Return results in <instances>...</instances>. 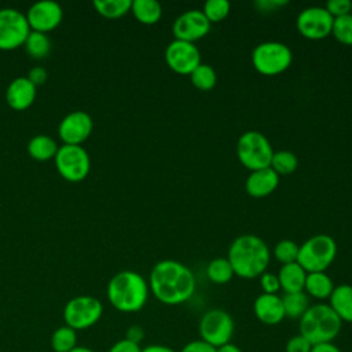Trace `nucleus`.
I'll use <instances>...</instances> for the list:
<instances>
[{"instance_id":"nucleus-1","label":"nucleus","mask_w":352,"mask_h":352,"mask_svg":"<svg viewBox=\"0 0 352 352\" xmlns=\"http://www.w3.org/2000/svg\"><path fill=\"white\" fill-rule=\"evenodd\" d=\"M147 283L153 296L166 305L186 302L195 292L192 271L183 263L170 258L154 264Z\"/></svg>"},{"instance_id":"nucleus-2","label":"nucleus","mask_w":352,"mask_h":352,"mask_svg":"<svg viewBox=\"0 0 352 352\" xmlns=\"http://www.w3.org/2000/svg\"><path fill=\"white\" fill-rule=\"evenodd\" d=\"M227 258L236 276L254 279L267 271L271 253L267 243L260 236L243 234L231 242Z\"/></svg>"},{"instance_id":"nucleus-3","label":"nucleus","mask_w":352,"mask_h":352,"mask_svg":"<svg viewBox=\"0 0 352 352\" xmlns=\"http://www.w3.org/2000/svg\"><path fill=\"white\" fill-rule=\"evenodd\" d=\"M148 283L136 271L124 270L111 276L106 294L109 302L120 312L131 314L140 311L148 298Z\"/></svg>"},{"instance_id":"nucleus-4","label":"nucleus","mask_w":352,"mask_h":352,"mask_svg":"<svg viewBox=\"0 0 352 352\" xmlns=\"http://www.w3.org/2000/svg\"><path fill=\"white\" fill-rule=\"evenodd\" d=\"M298 320L300 334L304 336L312 345L333 342L342 326L341 319L336 315L330 305L324 302L309 305Z\"/></svg>"},{"instance_id":"nucleus-5","label":"nucleus","mask_w":352,"mask_h":352,"mask_svg":"<svg viewBox=\"0 0 352 352\" xmlns=\"http://www.w3.org/2000/svg\"><path fill=\"white\" fill-rule=\"evenodd\" d=\"M337 256L336 241L326 234L308 238L298 249L297 263L307 272H326Z\"/></svg>"},{"instance_id":"nucleus-6","label":"nucleus","mask_w":352,"mask_h":352,"mask_svg":"<svg viewBox=\"0 0 352 352\" xmlns=\"http://www.w3.org/2000/svg\"><path fill=\"white\" fill-rule=\"evenodd\" d=\"M274 155V148L267 139L258 131L243 132L236 142V157L239 162L252 170L268 168Z\"/></svg>"},{"instance_id":"nucleus-7","label":"nucleus","mask_w":352,"mask_h":352,"mask_svg":"<svg viewBox=\"0 0 352 352\" xmlns=\"http://www.w3.org/2000/svg\"><path fill=\"white\" fill-rule=\"evenodd\" d=\"M292 50L280 41H264L252 52V65L263 76H276L289 69Z\"/></svg>"},{"instance_id":"nucleus-8","label":"nucleus","mask_w":352,"mask_h":352,"mask_svg":"<svg viewBox=\"0 0 352 352\" xmlns=\"http://www.w3.org/2000/svg\"><path fill=\"white\" fill-rule=\"evenodd\" d=\"M103 315V304L94 296H76L70 298L63 308L65 324L78 330L92 327Z\"/></svg>"},{"instance_id":"nucleus-9","label":"nucleus","mask_w":352,"mask_h":352,"mask_svg":"<svg viewBox=\"0 0 352 352\" xmlns=\"http://www.w3.org/2000/svg\"><path fill=\"white\" fill-rule=\"evenodd\" d=\"M54 161L60 177L70 183L82 182L91 170V158L82 146H59Z\"/></svg>"},{"instance_id":"nucleus-10","label":"nucleus","mask_w":352,"mask_h":352,"mask_svg":"<svg viewBox=\"0 0 352 352\" xmlns=\"http://www.w3.org/2000/svg\"><path fill=\"white\" fill-rule=\"evenodd\" d=\"M234 330L235 324L232 316L220 308L206 311L198 324L201 340L213 345L214 348L231 342Z\"/></svg>"},{"instance_id":"nucleus-11","label":"nucleus","mask_w":352,"mask_h":352,"mask_svg":"<svg viewBox=\"0 0 352 352\" xmlns=\"http://www.w3.org/2000/svg\"><path fill=\"white\" fill-rule=\"evenodd\" d=\"M30 28L26 15L12 7L0 8V50L12 51L25 44Z\"/></svg>"},{"instance_id":"nucleus-12","label":"nucleus","mask_w":352,"mask_h":352,"mask_svg":"<svg viewBox=\"0 0 352 352\" xmlns=\"http://www.w3.org/2000/svg\"><path fill=\"white\" fill-rule=\"evenodd\" d=\"M334 18L322 6L304 8L296 19L298 33L309 40H322L331 34Z\"/></svg>"},{"instance_id":"nucleus-13","label":"nucleus","mask_w":352,"mask_h":352,"mask_svg":"<svg viewBox=\"0 0 352 352\" xmlns=\"http://www.w3.org/2000/svg\"><path fill=\"white\" fill-rule=\"evenodd\" d=\"M165 62L177 74H191L201 63V54L194 43L173 38L165 48Z\"/></svg>"},{"instance_id":"nucleus-14","label":"nucleus","mask_w":352,"mask_h":352,"mask_svg":"<svg viewBox=\"0 0 352 352\" xmlns=\"http://www.w3.org/2000/svg\"><path fill=\"white\" fill-rule=\"evenodd\" d=\"M92 129V117L84 110H74L60 120L58 135L63 144L81 146L91 136Z\"/></svg>"},{"instance_id":"nucleus-15","label":"nucleus","mask_w":352,"mask_h":352,"mask_svg":"<svg viewBox=\"0 0 352 352\" xmlns=\"http://www.w3.org/2000/svg\"><path fill=\"white\" fill-rule=\"evenodd\" d=\"M25 15L30 30L47 34L60 25L63 10L56 1L40 0L33 3Z\"/></svg>"},{"instance_id":"nucleus-16","label":"nucleus","mask_w":352,"mask_h":352,"mask_svg":"<svg viewBox=\"0 0 352 352\" xmlns=\"http://www.w3.org/2000/svg\"><path fill=\"white\" fill-rule=\"evenodd\" d=\"M209 30L210 22L204 15L202 10H187L180 14L172 25L173 37L188 43H194L205 37Z\"/></svg>"},{"instance_id":"nucleus-17","label":"nucleus","mask_w":352,"mask_h":352,"mask_svg":"<svg viewBox=\"0 0 352 352\" xmlns=\"http://www.w3.org/2000/svg\"><path fill=\"white\" fill-rule=\"evenodd\" d=\"M37 95V87L28 77H15L6 89V102L15 111L29 109Z\"/></svg>"},{"instance_id":"nucleus-18","label":"nucleus","mask_w":352,"mask_h":352,"mask_svg":"<svg viewBox=\"0 0 352 352\" xmlns=\"http://www.w3.org/2000/svg\"><path fill=\"white\" fill-rule=\"evenodd\" d=\"M253 312L261 323L268 326H275L286 318L282 297L278 294L261 293L257 296L253 302Z\"/></svg>"},{"instance_id":"nucleus-19","label":"nucleus","mask_w":352,"mask_h":352,"mask_svg":"<svg viewBox=\"0 0 352 352\" xmlns=\"http://www.w3.org/2000/svg\"><path fill=\"white\" fill-rule=\"evenodd\" d=\"M279 177L271 166L252 170L245 182V190L253 198H264L276 190Z\"/></svg>"},{"instance_id":"nucleus-20","label":"nucleus","mask_w":352,"mask_h":352,"mask_svg":"<svg viewBox=\"0 0 352 352\" xmlns=\"http://www.w3.org/2000/svg\"><path fill=\"white\" fill-rule=\"evenodd\" d=\"M307 271L296 261L285 264L278 271V279L283 293H297L304 292Z\"/></svg>"},{"instance_id":"nucleus-21","label":"nucleus","mask_w":352,"mask_h":352,"mask_svg":"<svg viewBox=\"0 0 352 352\" xmlns=\"http://www.w3.org/2000/svg\"><path fill=\"white\" fill-rule=\"evenodd\" d=\"M329 305L341 322L352 323V286L346 283L334 286L329 297Z\"/></svg>"},{"instance_id":"nucleus-22","label":"nucleus","mask_w":352,"mask_h":352,"mask_svg":"<svg viewBox=\"0 0 352 352\" xmlns=\"http://www.w3.org/2000/svg\"><path fill=\"white\" fill-rule=\"evenodd\" d=\"M334 290V283L326 272H308L304 292L316 300H326Z\"/></svg>"},{"instance_id":"nucleus-23","label":"nucleus","mask_w":352,"mask_h":352,"mask_svg":"<svg viewBox=\"0 0 352 352\" xmlns=\"http://www.w3.org/2000/svg\"><path fill=\"white\" fill-rule=\"evenodd\" d=\"M58 143L48 135H36L28 142V154L36 161L54 160L58 153Z\"/></svg>"},{"instance_id":"nucleus-24","label":"nucleus","mask_w":352,"mask_h":352,"mask_svg":"<svg viewBox=\"0 0 352 352\" xmlns=\"http://www.w3.org/2000/svg\"><path fill=\"white\" fill-rule=\"evenodd\" d=\"M131 12L143 25H154L162 16V7L157 0H132Z\"/></svg>"},{"instance_id":"nucleus-25","label":"nucleus","mask_w":352,"mask_h":352,"mask_svg":"<svg viewBox=\"0 0 352 352\" xmlns=\"http://www.w3.org/2000/svg\"><path fill=\"white\" fill-rule=\"evenodd\" d=\"M282 304L286 318L300 319L309 308V298L305 294V292L285 293L282 296Z\"/></svg>"},{"instance_id":"nucleus-26","label":"nucleus","mask_w":352,"mask_h":352,"mask_svg":"<svg viewBox=\"0 0 352 352\" xmlns=\"http://www.w3.org/2000/svg\"><path fill=\"white\" fill-rule=\"evenodd\" d=\"M50 344L54 352H70L78 345L77 331L67 324L59 326L52 331Z\"/></svg>"},{"instance_id":"nucleus-27","label":"nucleus","mask_w":352,"mask_h":352,"mask_svg":"<svg viewBox=\"0 0 352 352\" xmlns=\"http://www.w3.org/2000/svg\"><path fill=\"white\" fill-rule=\"evenodd\" d=\"M23 47L30 58L44 59L51 52V40L45 33L30 30L25 40Z\"/></svg>"},{"instance_id":"nucleus-28","label":"nucleus","mask_w":352,"mask_h":352,"mask_svg":"<svg viewBox=\"0 0 352 352\" xmlns=\"http://www.w3.org/2000/svg\"><path fill=\"white\" fill-rule=\"evenodd\" d=\"M132 0H95V11L107 19H117L131 12Z\"/></svg>"},{"instance_id":"nucleus-29","label":"nucleus","mask_w":352,"mask_h":352,"mask_svg":"<svg viewBox=\"0 0 352 352\" xmlns=\"http://www.w3.org/2000/svg\"><path fill=\"white\" fill-rule=\"evenodd\" d=\"M234 270L227 257H216L209 261L206 267V276L210 282L217 285H224L230 282L234 276Z\"/></svg>"},{"instance_id":"nucleus-30","label":"nucleus","mask_w":352,"mask_h":352,"mask_svg":"<svg viewBox=\"0 0 352 352\" xmlns=\"http://www.w3.org/2000/svg\"><path fill=\"white\" fill-rule=\"evenodd\" d=\"M192 85L199 91H210L217 81V74L214 69L208 63H199L190 74Z\"/></svg>"},{"instance_id":"nucleus-31","label":"nucleus","mask_w":352,"mask_h":352,"mask_svg":"<svg viewBox=\"0 0 352 352\" xmlns=\"http://www.w3.org/2000/svg\"><path fill=\"white\" fill-rule=\"evenodd\" d=\"M279 176L293 173L298 166V160L296 154L290 150H279L274 151L271 165H270Z\"/></svg>"},{"instance_id":"nucleus-32","label":"nucleus","mask_w":352,"mask_h":352,"mask_svg":"<svg viewBox=\"0 0 352 352\" xmlns=\"http://www.w3.org/2000/svg\"><path fill=\"white\" fill-rule=\"evenodd\" d=\"M331 34L338 43L344 45H352V14L334 18Z\"/></svg>"},{"instance_id":"nucleus-33","label":"nucleus","mask_w":352,"mask_h":352,"mask_svg":"<svg viewBox=\"0 0 352 352\" xmlns=\"http://www.w3.org/2000/svg\"><path fill=\"white\" fill-rule=\"evenodd\" d=\"M298 249L300 246L292 241V239H280L275 246H274V257L282 264H290L296 263L298 257Z\"/></svg>"},{"instance_id":"nucleus-34","label":"nucleus","mask_w":352,"mask_h":352,"mask_svg":"<svg viewBox=\"0 0 352 352\" xmlns=\"http://www.w3.org/2000/svg\"><path fill=\"white\" fill-rule=\"evenodd\" d=\"M230 10H231V4L227 0H208L204 4L202 12L208 18V21L213 23V22H220L226 19L230 14Z\"/></svg>"},{"instance_id":"nucleus-35","label":"nucleus","mask_w":352,"mask_h":352,"mask_svg":"<svg viewBox=\"0 0 352 352\" xmlns=\"http://www.w3.org/2000/svg\"><path fill=\"white\" fill-rule=\"evenodd\" d=\"M324 8L333 18H338L346 14H352V1L351 0H329L324 4Z\"/></svg>"},{"instance_id":"nucleus-36","label":"nucleus","mask_w":352,"mask_h":352,"mask_svg":"<svg viewBox=\"0 0 352 352\" xmlns=\"http://www.w3.org/2000/svg\"><path fill=\"white\" fill-rule=\"evenodd\" d=\"M260 286L263 293H267V294H278V292L280 290L278 275L268 271L260 275Z\"/></svg>"},{"instance_id":"nucleus-37","label":"nucleus","mask_w":352,"mask_h":352,"mask_svg":"<svg viewBox=\"0 0 352 352\" xmlns=\"http://www.w3.org/2000/svg\"><path fill=\"white\" fill-rule=\"evenodd\" d=\"M312 344L300 333L287 340L285 345V352H311Z\"/></svg>"},{"instance_id":"nucleus-38","label":"nucleus","mask_w":352,"mask_h":352,"mask_svg":"<svg viewBox=\"0 0 352 352\" xmlns=\"http://www.w3.org/2000/svg\"><path fill=\"white\" fill-rule=\"evenodd\" d=\"M107 352H142V348L139 344L132 342L126 338L118 340L117 342H114Z\"/></svg>"},{"instance_id":"nucleus-39","label":"nucleus","mask_w":352,"mask_h":352,"mask_svg":"<svg viewBox=\"0 0 352 352\" xmlns=\"http://www.w3.org/2000/svg\"><path fill=\"white\" fill-rule=\"evenodd\" d=\"M180 352H216V348L199 338L187 342Z\"/></svg>"},{"instance_id":"nucleus-40","label":"nucleus","mask_w":352,"mask_h":352,"mask_svg":"<svg viewBox=\"0 0 352 352\" xmlns=\"http://www.w3.org/2000/svg\"><path fill=\"white\" fill-rule=\"evenodd\" d=\"M26 77H28L36 87H38V85H43V84L47 81L48 74H47V70H45L44 67L36 66V67H33V69L29 70V73H28Z\"/></svg>"},{"instance_id":"nucleus-41","label":"nucleus","mask_w":352,"mask_h":352,"mask_svg":"<svg viewBox=\"0 0 352 352\" xmlns=\"http://www.w3.org/2000/svg\"><path fill=\"white\" fill-rule=\"evenodd\" d=\"M125 338L132 341V342H136V344H140V341L144 338V330L142 326L139 324H132L131 327H128L126 330V334H125Z\"/></svg>"},{"instance_id":"nucleus-42","label":"nucleus","mask_w":352,"mask_h":352,"mask_svg":"<svg viewBox=\"0 0 352 352\" xmlns=\"http://www.w3.org/2000/svg\"><path fill=\"white\" fill-rule=\"evenodd\" d=\"M287 4L286 0H260L256 1V7L263 10V11H268V10H274L275 7H280Z\"/></svg>"},{"instance_id":"nucleus-43","label":"nucleus","mask_w":352,"mask_h":352,"mask_svg":"<svg viewBox=\"0 0 352 352\" xmlns=\"http://www.w3.org/2000/svg\"><path fill=\"white\" fill-rule=\"evenodd\" d=\"M311 352H341V349L333 342H322L312 345Z\"/></svg>"},{"instance_id":"nucleus-44","label":"nucleus","mask_w":352,"mask_h":352,"mask_svg":"<svg viewBox=\"0 0 352 352\" xmlns=\"http://www.w3.org/2000/svg\"><path fill=\"white\" fill-rule=\"evenodd\" d=\"M142 352H176L168 345H161V344H151L144 348H142Z\"/></svg>"},{"instance_id":"nucleus-45","label":"nucleus","mask_w":352,"mask_h":352,"mask_svg":"<svg viewBox=\"0 0 352 352\" xmlns=\"http://www.w3.org/2000/svg\"><path fill=\"white\" fill-rule=\"evenodd\" d=\"M216 352H242V349L238 345L228 342V344H224V345L216 348Z\"/></svg>"},{"instance_id":"nucleus-46","label":"nucleus","mask_w":352,"mask_h":352,"mask_svg":"<svg viewBox=\"0 0 352 352\" xmlns=\"http://www.w3.org/2000/svg\"><path fill=\"white\" fill-rule=\"evenodd\" d=\"M70 352H95L94 349H91V348H88V346H84V345H77L73 351H70Z\"/></svg>"}]
</instances>
